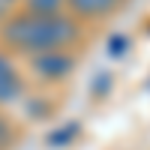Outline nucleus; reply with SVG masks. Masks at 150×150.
<instances>
[{"instance_id": "f257e3e1", "label": "nucleus", "mask_w": 150, "mask_h": 150, "mask_svg": "<svg viewBox=\"0 0 150 150\" xmlns=\"http://www.w3.org/2000/svg\"><path fill=\"white\" fill-rule=\"evenodd\" d=\"M6 39L18 48H27V51H60L66 42L75 39V24L63 15H18L12 18L6 27Z\"/></svg>"}, {"instance_id": "f03ea898", "label": "nucleus", "mask_w": 150, "mask_h": 150, "mask_svg": "<svg viewBox=\"0 0 150 150\" xmlns=\"http://www.w3.org/2000/svg\"><path fill=\"white\" fill-rule=\"evenodd\" d=\"M36 72L45 75V78H63L72 72V57L63 51H45L36 57Z\"/></svg>"}, {"instance_id": "7ed1b4c3", "label": "nucleus", "mask_w": 150, "mask_h": 150, "mask_svg": "<svg viewBox=\"0 0 150 150\" xmlns=\"http://www.w3.org/2000/svg\"><path fill=\"white\" fill-rule=\"evenodd\" d=\"M21 93V84H18V75L12 69V63L6 57H0V102H9Z\"/></svg>"}, {"instance_id": "20e7f679", "label": "nucleus", "mask_w": 150, "mask_h": 150, "mask_svg": "<svg viewBox=\"0 0 150 150\" xmlns=\"http://www.w3.org/2000/svg\"><path fill=\"white\" fill-rule=\"evenodd\" d=\"M75 12H81V15H105L117 6V0H69Z\"/></svg>"}, {"instance_id": "39448f33", "label": "nucleus", "mask_w": 150, "mask_h": 150, "mask_svg": "<svg viewBox=\"0 0 150 150\" xmlns=\"http://www.w3.org/2000/svg\"><path fill=\"white\" fill-rule=\"evenodd\" d=\"M63 0H30V12L33 15H57Z\"/></svg>"}, {"instance_id": "423d86ee", "label": "nucleus", "mask_w": 150, "mask_h": 150, "mask_svg": "<svg viewBox=\"0 0 150 150\" xmlns=\"http://www.w3.org/2000/svg\"><path fill=\"white\" fill-rule=\"evenodd\" d=\"M54 135H57V138H51V147H60V144H66L69 138H75V126H66V129H60Z\"/></svg>"}, {"instance_id": "0eeeda50", "label": "nucleus", "mask_w": 150, "mask_h": 150, "mask_svg": "<svg viewBox=\"0 0 150 150\" xmlns=\"http://www.w3.org/2000/svg\"><path fill=\"white\" fill-rule=\"evenodd\" d=\"M0 9H3V0H0Z\"/></svg>"}]
</instances>
